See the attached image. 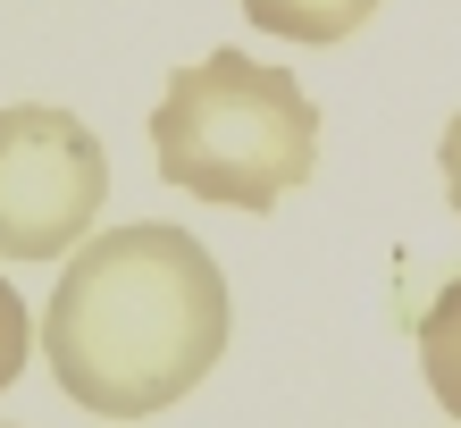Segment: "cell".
Masks as SVG:
<instances>
[{
	"instance_id": "cell-1",
	"label": "cell",
	"mask_w": 461,
	"mask_h": 428,
	"mask_svg": "<svg viewBox=\"0 0 461 428\" xmlns=\"http://www.w3.org/2000/svg\"><path fill=\"white\" fill-rule=\"evenodd\" d=\"M42 353L59 395L101 420H151L185 404L227 353V278L210 244L168 219L76 244L42 311Z\"/></svg>"
},
{
	"instance_id": "cell-2",
	"label": "cell",
	"mask_w": 461,
	"mask_h": 428,
	"mask_svg": "<svg viewBox=\"0 0 461 428\" xmlns=\"http://www.w3.org/2000/svg\"><path fill=\"white\" fill-rule=\"evenodd\" d=\"M151 159L176 194L219 210H277L319 168V110L252 50H202L151 110Z\"/></svg>"
},
{
	"instance_id": "cell-3",
	"label": "cell",
	"mask_w": 461,
	"mask_h": 428,
	"mask_svg": "<svg viewBox=\"0 0 461 428\" xmlns=\"http://www.w3.org/2000/svg\"><path fill=\"white\" fill-rule=\"evenodd\" d=\"M101 202H110V159L85 118L50 110V101L0 110V260L76 252Z\"/></svg>"
},
{
	"instance_id": "cell-4",
	"label": "cell",
	"mask_w": 461,
	"mask_h": 428,
	"mask_svg": "<svg viewBox=\"0 0 461 428\" xmlns=\"http://www.w3.org/2000/svg\"><path fill=\"white\" fill-rule=\"evenodd\" d=\"M243 17L277 42H344L377 17V0H243Z\"/></svg>"
},
{
	"instance_id": "cell-5",
	"label": "cell",
	"mask_w": 461,
	"mask_h": 428,
	"mask_svg": "<svg viewBox=\"0 0 461 428\" xmlns=\"http://www.w3.org/2000/svg\"><path fill=\"white\" fill-rule=\"evenodd\" d=\"M420 378L461 420V278H445L428 294V311H420Z\"/></svg>"
},
{
	"instance_id": "cell-6",
	"label": "cell",
	"mask_w": 461,
	"mask_h": 428,
	"mask_svg": "<svg viewBox=\"0 0 461 428\" xmlns=\"http://www.w3.org/2000/svg\"><path fill=\"white\" fill-rule=\"evenodd\" d=\"M25 353H34V311H25V294L0 278V387H17Z\"/></svg>"
},
{
	"instance_id": "cell-7",
	"label": "cell",
	"mask_w": 461,
	"mask_h": 428,
	"mask_svg": "<svg viewBox=\"0 0 461 428\" xmlns=\"http://www.w3.org/2000/svg\"><path fill=\"white\" fill-rule=\"evenodd\" d=\"M437 168H445V202L461 210V110H453V126H445V143H437Z\"/></svg>"
}]
</instances>
